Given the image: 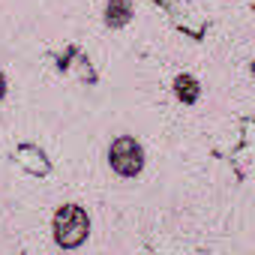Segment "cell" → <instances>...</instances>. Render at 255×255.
I'll return each instance as SVG.
<instances>
[{
    "label": "cell",
    "instance_id": "cell-1",
    "mask_svg": "<svg viewBox=\"0 0 255 255\" xmlns=\"http://www.w3.org/2000/svg\"><path fill=\"white\" fill-rule=\"evenodd\" d=\"M51 231H54V243L60 249H78L87 234H90V219L87 210L78 204H63L57 207L54 219H51Z\"/></svg>",
    "mask_w": 255,
    "mask_h": 255
},
{
    "label": "cell",
    "instance_id": "cell-2",
    "mask_svg": "<svg viewBox=\"0 0 255 255\" xmlns=\"http://www.w3.org/2000/svg\"><path fill=\"white\" fill-rule=\"evenodd\" d=\"M108 165L120 177H138L144 168V147L132 135H117L108 144Z\"/></svg>",
    "mask_w": 255,
    "mask_h": 255
},
{
    "label": "cell",
    "instance_id": "cell-3",
    "mask_svg": "<svg viewBox=\"0 0 255 255\" xmlns=\"http://www.w3.org/2000/svg\"><path fill=\"white\" fill-rule=\"evenodd\" d=\"M105 24L108 27H126L132 21V15H135V9H132V0H108L105 3Z\"/></svg>",
    "mask_w": 255,
    "mask_h": 255
},
{
    "label": "cell",
    "instance_id": "cell-4",
    "mask_svg": "<svg viewBox=\"0 0 255 255\" xmlns=\"http://www.w3.org/2000/svg\"><path fill=\"white\" fill-rule=\"evenodd\" d=\"M174 96L183 102V105H192V102H198V96H201V84H198V78H192V75H177L174 78Z\"/></svg>",
    "mask_w": 255,
    "mask_h": 255
},
{
    "label": "cell",
    "instance_id": "cell-5",
    "mask_svg": "<svg viewBox=\"0 0 255 255\" xmlns=\"http://www.w3.org/2000/svg\"><path fill=\"white\" fill-rule=\"evenodd\" d=\"M6 87H9V84H6V75H3V72H0V99H3V96H6Z\"/></svg>",
    "mask_w": 255,
    "mask_h": 255
},
{
    "label": "cell",
    "instance_id": "cell-6",
    "mask_svg": "<svg viewBox=\"0 0 255 255\" xmlns=\"http://www.w3.org/2000/svg\"><path fill=\"white\" fill-rule=\"evenodd\" d=\"M252 75H255V63H252Z\"/></svg>",
    "mask_w": 255,
    "mask_h": 255
}]
</instances>
